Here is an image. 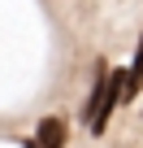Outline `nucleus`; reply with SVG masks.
Segmentation results:
<instances>
[{"label": "nucleus", "mask_w": 143, "mask_h": 148, "mask_svg": "<svg viewBox=\"0 0 143 148\" xmlns=\"http://www.w3.org/2000/svg\"><path fill=\"white\" fill-rule=\"evenodd\" d=\"M121 100H126V74H121V70H100L96 92H91V100H87V109H83V122L100 135V131L108 126V113H113Z\"/></svg>", "instance_id": "1"}, {"label": "nucleus", "mask_w": 143, "mask_h": 148, "mask_svg": "<svg viewBox=\"0 0 143 148\" xmlns=\"http://www.w3.org/2000/svg\"><path fill=\"white\" fill-rule=\"evenodd\" d=\"M26 148H65V122L61 118H43L35 139H26Z\"/></svg>", "instance_id": "2"}, {"label": "nucleus", "mask_w": 143, "mask_h": 148, "mask_svg": "<svg viewBox=\"0 0 143 148\" xmlns=\"http://www.w3.org/2000/svg\"><path fill=\"white\" fill-rule=\"evenodd\" d=\"M139 83H143V39H139V52H134V65L126 70V100L139 92Z\"/></svg>", "instance_id": "3"}]
</instances>
